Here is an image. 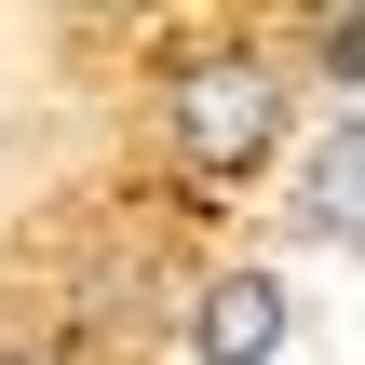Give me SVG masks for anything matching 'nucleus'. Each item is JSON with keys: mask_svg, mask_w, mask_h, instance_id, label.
I'll list each match as a JSON object with an SVG mask.
<instances>
[{"mask_svg": "<svg viewBox=\"0 0 365 365\" xmlns=\"http://www.w3.org/2000/svg\"><path fill=\"white\" fill-rule=\"evenodd\" d=\"M163 135H176L190 176H257V163L284 149V81H271V54H190V68L163 81Z\"/></svg>", "mask_w": 365, "mask_h": 365, "instance_id": "nucleus-1", "label": "nucleus"}, {"mask_svg": "<svg viewBox=\"0 0 365 365\" xmlns=\"http://www.w3.org/2000/svg\"><path fill=\"white\" fill-rule=\"evenodd\" d=\"M271 352H284V284H271V271L203 284V312H190V365H271Z\"/></svg>", "mask_w": 365, "mask_h": 365, "instance_id": "nucleus-2", "label": "nucleus"}, {"mask_svg": "<svg viewBox=\"0 0 365 365\" xmlns=\"http://www.w3.org/2000/svg\"><path fill=\"white\" fill-rule=\"evenodd\" d=\"M298 230H312V244H352V257H365V108L312 135V163H298Z\"/></svg>", "mask_w": 365, "mask_h": 365, "instance_id": "nucleus-3", "label": "nucleus"}, {"mask_svg": "<svg viewBox=\"0 0 365 365\" xmlns=\"http://www.w3.org/2000/svg\"><path fill=\"white\" fill-rule=\"evenodd\" d=\"M298 54H312L325 81H365V14H312V27H298Z\"/></svg>", "mask_w": 365, "mask_h": 365, "instance_id": "nucleus-4", "label": "nucleus"}, {"mask_svg": "<svg viewBox=\"0 0 365 365\" xmlns=\"http://www.w3.org/2000/svg\"><path fill=\"white\" fill-rule=\"evenodd\" d=\"M0 365H81V352H54V339H41V352H0Z\"/></svg>", "mask_w": 365, "mask_h": 365, "instance_id": "nucleus-5", "label": "nucleus"}]
</instances>
